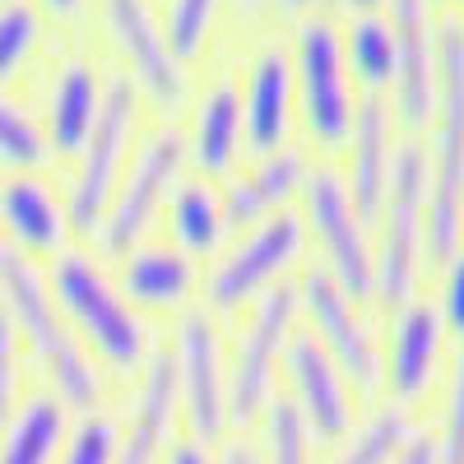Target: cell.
I'll return each instance as SVG.
<instances>
[{"instance_id": "obj_41", "label": "cell", "mask_w": 464, "mask_h": 464, "mask_svg": "<svg viewBox=\"0 0 464 464\" xmlns=\"http://www.w3.org/2000/svg\"><path fill=\"white\" fill-rule=\"evenodd\" d=\"M306 5H316V0H279V10H288V14H302Z\"/></svg>"}, {"instance_id": "obj_20", "label": "cell", "mask_w": 464, "mask_h": 464, "mask_svg": "<svg viewBox=\"0 0 464 464\" xmlns=\"http://www.w3.org/2000/svg\"><path fill=\"white\" fill-rule=\"evenodd\" d=\"M306 177V163H302V153L297 149H275V153H265L260 168L237 177L227 186V196L218 200L223 205V227H242V223H260L275 214L293 190L302 186Z\"/></svg>"}, {"instance_id": "obj_2", "label": "cell", "mask_w": 464, "mask_h": 464, "mask_svg": "<svg viewBox=\"0 0 464 464\" xmlns=\"http://www.w3.org/2000/svg\"><path fill=\"white\" fill-rule=\"evenodd\" d=\"M437 163L422 242L432 260H450L464 218V24H446L437 37Z\"/></svg>"}, {"instance_id": "obj_1", "label": "cell", "mask_w": 464, "mask_h": 464, "mask_svg": "<svg viewBox=\"0 0 464 464\" xmlns=\"http://www.w3.org/2000/svg\"><path fill=\"white\" fill-rule=\"evenodd\" d=\"M0 302H5L14 330L28 334V343L37 348V358H43V367L56 385V400L93 413L102 404L98 372L84 353L80 334H74L70 321L56 312L47 279L37 275L33 260L19 256V251H0Z\"/></svg>"}, {"instance_id": "obj_39", "label": "cell", "mask_w": 464, "mask_h": 464, "mask_svg": "<svg viewBox=\"0 0 464 464\" xmlns=\"http://www.w3.org/2000/svg\"><path fill=\"white\" fill-rule=\"evenodd\" d=\"M218 464H260V455L251 450V446H242V441H227L223 446V459Z\"/></svg>"}, {"instance_id": "obj_11", "label": "cell", "mask_w": 464, "mask_h": 464, "mask_svg": "<svg viewBox=\"0 0 464 464\" xmlns=\"http://www.w3.org/2000/svg\"><path fill=\"white\" fill-rule=\"evenodd\" d=\"M302 302H306V312H312L316 343L330 353V362L339 367V376H348L358 391H376V376H381L376 343H372L367 325L353 316V302H348V293L325 275V269H306Z\"/></svg>"}, {"instance_id": "obj_5", "label": "cell", "mask_w": 464, "mask_h": 464, "mask_svg": "<svg viewBox=\"0 0 464 464\" xmlns=\"http://www.w3.org/2000/svg\"><path fill=\"white\" fill-rule=\"evenodd\" d=\"M293 312H297V288H269L232 348L227 367V418L232 422H256V413L269 404L275 391V362L293 339Z\"/></svg>"}, {"instance_id": "obj_15", "label": "cell", "mask_w": 464, "mask_h": 464, "mask_svg": "<svg viewBox=\"0 0 464 464\" xmlns=\"http://www.w3.org/2000/svg\"><path fill=\"white\" fill-rule=\"evenodd\" d=\"M288 376L297 391V413L306 422V432L321 441H339L353 422V409H348V391L343 376L330 362V353L316 343V334H293L288 339Z\"/></svg>"}, {"instance_id": "obj_7", "label": "cell", "mask_w": 464, "mask_h": 464, "mask_svg": "<svg viewBox=\"0 0 464 464\" xmlns=\"http://www.w3.org/2000/svg\"><path fill=\"white\" fill-rule=\"evenodd\" d=\"M135 126V89L130 80H111L102 89V107H98V121L89 144L80 149V177H74V196H70V227L74 232H98L107 200L116 190V168H121V153Z\"/></svg>"}, {"instance_id": "obj_23", "label": "cell", "mask_w": 464, "mask_h": 464, "mask_svg": "<svg viewBox=\"0 0 464 464\" xmlns=\"http://www.w3.org/2000/svg\"><path fill=\"white\" fill-rule=\"evenodd\" d=\"M98 107H102V89H98V74L84 61H70L56 74V89L47 102V135L56 153H80L93 135L98 121Z\"/></svg>"}, {"instance_id": "obj_16", "label": "cell", "mask_w": 464, "mask_h": 464, "mask_svg": "<svg viewBox=\"0 0 464 464\" xmlns=\"http://www.w3.org/2000/svg\"><path fill=\"white\" fill-rule=\"evenodd\" d=\"M65 223L70 214L61 209V200L47 190L43 177L14 172L0 186V227L10 232L14 251H33V256H56L65 246Z\"/></svg>"}, {"instance_id": "obj_28", "label": "cell", "mask_w": 464, "mask_h": 464, "mask_svg": "<svg viewBox=\"0 0 464 464\" xmlns=\"http://www.w3.org/2000/svg\"><path fill=\"white\" fill-rule=\"evenodd\" d=\"M409 437H413L409 432V413L404 409H381L376 418H367L362 428L353 432V441L334 455V464H391L404 450Z\"/></svg>"}, {"instance_id": "obj_19", "label": "cell", "mask_w": 464, "mask_h": 464, "mask_svg": "<svg viewBox=\"0 0 464 464\" xmlns=\"http://www.w3.org/2000/svg\"><path fill=\"white\" fill-rule=\"evenodd\" d=\"M353 172H348V200H353L358 218L372 223L381 218L385 205V181H391V116H385L381 98H367L358 121H353Z\"/></svg>"}, {"instance_id": "obj_21", "label": "cell", "mask_w": 464, "mask_h": 464, "mask_svg": "<svg viewBox=\"0 0 464 464\" xmlns=\"http://www.w3.org/2000/svg\"><path fill=\"white\" fill-rule=\"evenodd\" d=\"M65 450V404L56 395H28L0 428V464H56Z\"/></svg>"}, {"instance_id": "obj_10", "label": "cell", "mask_w": 464, "mask_h": 464, "mask_svg": "<svg viewBox=\"0 0 464 464\" xmlns=\"http://www.w3.org/2000/svg\"><path fill=\"white\" fill-rule=\"evenodd\" d=\"M181 135H153L144 149H140V159L130 168V177L111 190V200H107V214L98 223L102 232V246L111 256H121L130 251V242H140V232L153 223V214H159V205L168 200V190L177 181V168H181Z\"/></svg>"}, {"instance_id": "obj_33", "label": "cell", "mask_w": 464, "mask_h": 464, "mask_svg": "<svg viewBox=\"0 0 464 464\" xmlns=\"http://www.w3.org/2000/svg\"><path fill=\"white\" fill-rule=\"evenodd\" d=\"M61 464H116V428H111V418L89 413L80 428L65 437Z\"/></svg>"}, {"instance_id": "obj_31", "label": "cell", "mask_w": 464, "mask_h": 464, "mask_svg": "<svg viewBox=\"0 0 464 464\" xmlns=\"http://www.w3.org/2000/svg\"><path fill=\"white\" fill-rule=\"evenodd\" d=\"M37 33L43 28H37L33 5H24V0H5L0 5V84H10L24 70V61L37 47Z\"/></svg>"}, {"instance_id": "obj_25", "label": "cell", "mask_w": 464, "mask_h": 464, "mask_svg": "<svg viewBox=\"0 0 464 464\" xmlns=\"http://www.w3.org/2000/svg\"><path fill=\"white\" fill-rule=\"evenodd\" d=\"M242 140V98L232 84H214L200 107H196V135H190V153L205 172H227L237 159Z\"/></svg>"}, {"instance_id": "obj_3", "label": "cell", "mask_w": 464, "mask_h": 464, "mask_svg": "<svg viewBox=\"0 0 464 464\" xmlns=\"http://www.w3.org/2000/svg\"><path fill=\"white\" fill-rule=\"evenodd\" d=\"M47 288H52L56 312H65L74 321V330L98 348V358L107 367H116V372L140 367V358H144V325L135 321V312L121 302V293L102 279V269L89 256L61 251L56 265H52Z\"/></svg>"}, {"instance_id": "obj_12", "label": "cell", "mask_w": 464, "mask_h": 464, "mask_svg": "<svg viewBox=\"0 0 464 464\" xmlns=\"http://www.w3.org/2000/svg\"><path fill=\"white\" fill-rule=\"evenodd\" d=\"M177 391L186 400V418L196 428V441H214L227 422V381H223V362H218V339L214 325L190 312L181 321L177 334Z\"/></svg>"}, {"instance_id": "obj_8", "label": "cell", "mask_w": 464, "mask_h": 464, "mask_svg": "<svg viewBox=\"0 0 464 464\" xmlns=\"http://www.w3.org/2000/svg\"><path fill=\"white\" fill-rule=\"evenodd\" d=\"M297 256H302V218L293 209L260 218L214 269V279H209L214 312H237V306L251 302L275 275H284Z\"/></svg>"}, {"instance_id": "obj_18", "label": "cell", "mask_w": 464, "mask_h": 464, "mask_svg": "<svg viewBox=\"0 0 464 464\" xmlns=\"http://www.w3.org/2000/svg\"><path fill=\"white\" fill-rule=\"evenodd\" d=\"M288 121H293V61L284 52H265L251 65V89H246V107H242L246 144L260 159L284 149Z\"/></svg>"}, {"instance_id": "obj_38", "label": "cell", "mask_w": 464, "mask_h": 464, "mask_svg": "<svg viewBox=\"0 0 464 464\" xmlns=\"http://www.w3.org/2000/svg\"><path fill=\"white\" fill-rule=\"evenodd\" d=\"M168 464H214V459H209L205 441H196V437H190V441H177V446H172Z\"/></svg>"}, {"instance_id": "obj_30", "label": "cell", "mask_w": 464, "mask_h": 464, "mask_svg": "<svg viewBox=\"0 0 464 464\" xmlns=\"http://www.w3.org/2000/svg\"><path fill=\"white\" fill-rule=\"evenodd\" d=\"M265 446H269V464H312V432L297 413L293 400H275L265 404Z\"/></svg>"}, {"instance_id": "obj_32", "label": "cell", "mask_w": 464, "mask_h": 464, "mask_svg": "<svg viewBox=\"0 0 464 464\" xmlns=\"http://www.w3.org/2000/svg\"><path fill=\"white\" fill-rule=\"evenodd\" d=\"M214 10H218V0H172L168 5V47L177 61H190V56H200L205 47V33L214 24Z\"/></svg>"}, {"instance_id": "obj_14", "label": "cell", "mask_w": 464, "mask_h": 464, "mask_svg": "<svg viewBox=\"0 0 464 464\" xmlns=\"http://www.w3.org/2000/svg\"><path fill=\"white\" fill-rule=\"evenodd\" d=\"M107 28L116 37V47H121V56L130 61L135 80L144 84V93L159 107H181V98H186L181 61L172 56L168 37L153 24L144 0H107Z\"/></svg>"}, {"instance_id": "obj_9", "label": "cell", "mask_w": 464, "mask_h": 464, "mask_svg": "<svg viewBox=\"0 0 464 464\" xmlns=\"http://www.w3.org/2000/svg\"><path fill=\"white\" fill-rule=\"evenodd\" d=\"M302 190H306V218H312L316 237L325 246V260L330 269L325 275L348 293V297H367L376 288L372 279V251L362 242V218L348 200V186L334 177V172H306L302 177Z\"/></svg>"}, {"instance_id": "obj_43", "label": "cell", "mask_w": 464, "mask_h": 464, "mask_svg": "<svg viewBox=\"0 0 464 464\" xmlns=\"http://www.w3.org/2000/svg\"><path fill=\"white\" fill-rule=\"evenodd\" d=\"M242 5H246V10H256V5H260V0H242Z\"/></svg>"}, {"instance_id": "obj_26", "label": "cell", "mask_w": 464, "mask_h": 464, "mask_svg": "<svg viewBox=\"0 0 464 464\" xmlns=\"http://www.w3.org/2000/svg\"><path fill=\"white\" fill-rule=\"evenodd\" d=\"M172 237L181 242V256H209L223 237V205L209 186L186 181L172 196Z\"/></svg>"}, {"instance_id": "obj_17", "label": "cell", "mask_w": 464, "mask_h": 464, "mask_svg": "<svg viewBox=\"0 0 464 464\" xmlns=\"http://www.w3.org/2000/svg\"><path fill=\"white\" fill-rule=\"evenodd\" d=\"M177 362L168 353H153L140 381V400L126 437H116V464H159L163 441L172 432V413H177Z\"/></svg>"}, {"instance_id": "obj_29", "label": "cell", "mask_w": 464, "mask_h": 464, "mask_svg": "<svg viewBox=\"0 0 464 464\" xmlns=\"http://www.w3.org/2000/svg\"><path fill=\"white\" fill-rule=\"evenodd\" d=\"M47 140L37 130V121L10 98H0V163L14 172H33L47 163Z\"/></svg>"}, {"instance_id": "obj_37", "label": "cell", "mask_w": 464, "mask_h": 464, "mask_svg": "<svg viewBox=\"0 0 464 464\" xmlns=\"http://www.w3.org/2000/svg\"><path fill=\"white\" fill-rule=\"evenodd\" d=\"M391 464H441V455H437V441H428V437H409L404 450H400Z\"/></svg>"}, {"instance_id": "obj_6", "label": "cell", "mask_w": 464, "mask_h": 464, "mask_svg": "<svg viewBox=\"0 0 464 464\" xmlns=\"http://www.w3.org/2000/svg\"><path fill=\"white\" fill-rule=\"evenodd\" d=\"M293 98L302 107V121L325 149L343 144L353 135V102H348L343 84V52L339 33L325 19L302 24L297 37V65H293Z\"/></svg>"}, {"instance_id": "obj_13", "label": "cell", "mask_w": 464, "mask_h": 464, "mask_svg": "<svg viewBox=\"0 0 464 464\" xmlns=\"http://www.w3.org/2000/svg\"><path fill=\"white\" fill-rule=\"evenodd\" d=\"M395 89L409 130H422L437 111V28L428 0H395Z\"/></svg>"}, {"instance_id": "obj_22", "label": "cell", "mask_w": 464, "mask_h": 464, "mask_svg": "<svg viewBox=\"0 0 464 464\" xmlns=\"http://www.w3.org/2000/svg\"><path fill=\"white\" fill-rule=\"evenodd\" d=\"M437 348H441L437 306H428V302L404 306V316L395 325V348H391V391L400 400H418L428 391L432 367H437Z\"/></svg>"}, {"instance_id": "obj_40", "label": "cell", "mask_w": 464, "mask_h": 464, "mask_svg": "<svg viewBox=\"0 0 464 464\" xmlns=\"http://www.w3.org/2000/svg\"><path fill=\"white\" fill-rule=\"evenodd\" d=\"M43 5H47L52 14H61V19H65V14H74V10H80V0H43Z\"/></svg>"}, {"instance_id": "obj_24", "label": "cell", "mask_w": 464, "mask_h": 464, "mask_svg": "<svg viewBox=\"0 0 464 464\" xmlns=\"http://www.w3.org/2000/svg\"><path fill=\"white\" fill-rule=\"evenodd\" d=\"M190 284H196V269L181 251L168 246H144L126 260L121 269V293L140 306H153V312H168V306H181Z\"/></svg>"}, {"instance_id": "obj_36", "label": "cell", "mask_w": 464, "mask_h": 464, "mask_svg": "<svg viewBox=\"0 0 464 464\" xmlns=\"http://www.w3.org/2000/svg\"><path fill=\"white\" fill-rule=\"evenodd\" d=\"M446 321L464 339V251H455L446 269Z\"/></svg>"}, {"instance_id": "obj_4", "label": "cell", "mask_w": 464, "mask_h": 464, "mask_svg": "<svg viewBox=\"0 0 464 464\" xmlns=\"http://www.w3.org/2000/svg\"><path fill=\"white\" fill-rule=\"evenodd\" d=\"M422 205H428V153L418 144H404L391 159V181H385V227L381 251L372 260V279L391 302H409L418 279V251H422Z\"/></svg>"}, {"instance_id": "obj_34", "label": "cell", "mask_w": 464, "mask_h": 464, "mask_svg": "<svg viewBox=\"0 0 464 464\" xmlns=\"http://www.w3.org/2000/svg\"><path fill=\"white\" fill-rule=\"evenodd\" d=\"M14 404H19V330L5 312V302H0V428L14 413Z\"/></svg>"}, {"instance_id": "obj_35", "label": "cell", "mask_w": 464, "mask_h": 464, "mask_svg": "<svg viewBox=\"0 0 464 464\" xmlns=\"http://www.w3.org/2000/svg\"><path fill=\"white\" fill-rule=\"evenodd\" d=\"M441 464H464V348L455 358V381H450V404H446V437L437 441Z\"/></svg>"}, {"instance_id": "obj_42", "label": "cell", "mask_w": 464, "mask_h": 464, "mask_svg": "<svg viewBox=\"0 0 464 464\" xmlns=\"http://www.w3.org/2000/svg\"><path fill=\"white\" fill-rule=\"evenodd\" d=\"M348 5H353V10H362V14H372V10L381 5V0H348Z\"/></svg>"}, {"instance_id": "obj_27", "label": "cell", "mask_w": 464, "mask_h": 464, "mask_svg": "<svg viewBox=\"0 0 464 464\" xmlns=\"http://www.w3.org/2000/svg\"><path fill=\"white\" fill-rule=\"evenodd\" d=\"M348 61H353L358 80L372 93H381L395 80V28L381 14H358L348 28Z\"/></svg>"}]
</instances>
